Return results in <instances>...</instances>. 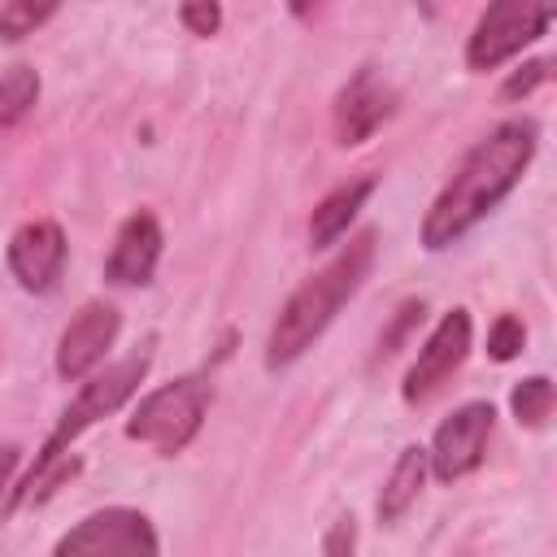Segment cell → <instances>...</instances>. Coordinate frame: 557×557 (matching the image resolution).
<instances>
[{
  "mask_svg": "<svg viewBox=\"0 0 557 557\" xmlns=\"http://www.w3.org/2000/svg\"><path fill=\"white\" fill-rule=\"evenodd\" d=\"M422 313H426V305L422 300H405L400 309H396V318H392V326L379 335V357H392L396 348H400V339L422 322Z\"/></svg>",
  "mask_w": 557,
  "mask_h": 557,
  "instance_id": "ffe728a7",
  "label": "cell"
},
{
  "mask_svg": "<svg viewBox=\"0 0 557 557\" xmlns=\"http://www.w3.org/2000/svg\"><path fill=\"white\" fill-rule=\"evenodd\" d=\"M426 474H431V466H426V448H422V444H405L400 457H396V466H392V474H387V483H383V492H379V505H374L379 522H396V518H405L409 505L422 496Z\"/></svg>",
  "mask_w": 557,
  "mask_h": 557,
  "instance_id": "5bb4252c",
  "label": "cell"
},
{
  "mask_svg": "<svg viewBox=\"0 0 557 557\" xmlns=\"http://www.w3.org/2000/svg\"><path fill=\"white\" fill-rule=\"evenodd\" d=\"M4 261H9V274L17 278L22 292L48 296V292L61 283L65 261H70V244H65L61 222H52V218L22 222V226L9 235Z\"/></svg>",
  "mask_w": 557,
  "mask_h": 557,
  "instance_id": "9c48e42d",
  "label": "cell"
},
{
  "mask_svg": "<svg viewBox=\"0 0 557 557\" xmlns=\"http://www.w3.org/2000/svg\"><path fill=\"white\" fill-rule=\"evenodd\" d=\"M509 413L518 426H544L553 413V379L548 374H527L509 387Z\"/></svg>",
  "mask_w": 557,
  "mask_h": 557,
  "instance_id": "2e32d148",
  "label": "cell"
},
{
  "mask_svg": "<svg viewBox=\"0 0 557 557\" xmlns=\"http://www.w3.org/2000/svg\"><path fill=\"white\" fill-rule=\"evenodd\" d=\"M548 74H553V61H548V57H540V61H522V65L505 78L500 96H505V100H522V96H531L540 83H548Z\"/></svg>",
  "mask_w": 557,
  "mask_h": 557,
  "instance_id": "d6986e66",
  "label": "cell"
},
{
  "mask_svg": "<svg viewBox=\"0 0 557 557\" xmlns=\"http://www.w3.org/2000/svg\"><path fill=\"white\" fill-rule=\"evenodd\" d=\"M122 331V313L109 300H87L61 331L57 339V374L65 383H83L87 374H96L109 357V348L117 344Z\"/></svg>",
  "mask_w": 557,
  "mask_h": 557,
  "instance_id": "8fae6325",
  "label": "cell"
},
{
  "mask_svg": "<svg viewBox=\"0 0 557 557\" xmlns=\"http://www.w3.org/2000/svg\"><path fill=\"white\" fill-rule=\"evenodd\" d=\"M540 148V126L531 117H509L496 131H487L453 170V178L440 187L431 209L422 213V248L444 252L457 239H466L531 170Z\"/></svg>",
  "mask_w": 557,
  "mask_h": 557,
  "instance_id": "6da1fadb",
  "label": "cell"
},
{
  "mask_svg": "<svg viewBox=\"0 0 557 557\" xmlns=\"http://www.w3.org/2000/svg\"><path fill=\"white\" fill-rule=\"evenodd\" d=\"M178 22L187 26V35H200V39H209V35H218V26H222V4H213V0H200V4H183V9H178Z\"/></svg>",
  "mask_w": 557,
  "mask_h": 557,
  "instance_id": "44dd1931",
  "label": "cell"
},
{
  "mask_svg": "<svg viewBox=\"0 0 557 557\" xmlns=\"http://www.w3.org/2000/svg\"><path fill=\"white\" fill-rule=\"evenodd\" d=\"M161 244H165V235H161V222L152 209H135L131 218H122L113 248L104 257V283H113V287L152 283L157 261H161Z\"/></svg>",
  "mask_w": 557,
  "mask_h": 557,
  "instance_id": "7c38bea8",
  "label": "cell"
},
{
  "mask_svg": "<svg viewBox=\"0 0 557 557\" xmlns=\"http://www.w3.org/2000/svg\"><path fill=\"white\" fill-rule=\"evenodd\" d=\"M52 557H161V540L148 513L131 505H104L78 518L57 540Z\"/></svg>",
  "mask_w": 557,
  "mask_h": 557,
  "instance_id": "5b68a950",
  "label": "cell"
},
{
  "mask_svg": "<svg viewBox=\"0 0 557 557\" xmlns=\"http://www.w3.org/2000/svg\"><path fill=\"white\" fill-rule=\"evenodd\" d=\"M374 187H379L374 174H361V178H348V183L331 187V191L313 205V213H309V244H313V248L339 244V239L348 235L352 218H357V213L366 209V200L374 196Z\"/></svg>",
  "mask_w": 557,
  "mask_h": 557,
  "instance_id": "4fadbf2b",
  "label": "cell"
},
{
  "mask_svg": "<svg viewBox=\"0 0 557 557\" xmlns=\"http://www.w3.org/2000/svg\"><path fill=\"white\" fill-rule=\"evenodd\" d=\"M374 252H379V231L366 226L357 231L322 270H313L278 309L270 335H265V370H283L292 361H300L313 339H322V331L339 318V309L361 292V283L374 270Z\"/></svg>",
  "mask_w": 557,
  "mask_h": 557,
  "instance_id": "7a4b0ae2",
  "label": "cell"
},
{
  "mask_svg": "<svg viewBox=\"0 0 557 557\" xmlns=\"http://www.w3.org/2000/svg\"><path fill=\"white\" fill-rule=\"evenodd\" d=\"M152 344H157V339H144L135 352H126V357H122V361H113V366H100L96 374H87V379L78 383V392H74V396H70V405L61 409V418H57L52 435L44 440V448H39L35 466H30V470L9 487V496H13V492H22L26 483H35L44 470L61 466V461L70 457V444H74L83 431H91L100 418L117 413V409L139 392V383H144V374H148V366H152Z\"/></svg>",
  "mask_w": 557,
  "mask_h": 557,
  "instance_id": "3957f363",
  "label": "cell"
},
{
  "mask_svg": "<svg viewBox=\"0 0 557 557\" xmlns=\"http://www.w3.org/2000/svg\"><path fill=\"white\" fill-rule=\"evenodd\" d=\"M470 344H474V322H470V309L457 305V309H448V313L431 326V335L422 339L413 366L405 370V383H400L405 405L431 400V396L461 370V361L470 357Z\"/></svg>",
  "mask_w": 557,
  "mask_h": 557,
  "instance_id": "ba28073f",
  "label": "cell"
},
{
  "mask_svg": "<svg viewBox=\"0 0 557 557\" xmlns=\"http://www.w3.org/2000/svg\"><path fill=\"white\" fill-rule=\"evenodd\" d=\"M553 22V4H531V0H500L487 4L466 39V65L470 70H496L513 61L527 44H535Z\"/></svg>",
  "mask_w": 557,
  "mask_h": 557,
  "instance_id": "8992f818",
  "label": "cell"
},
{
  "mask_svg": "<svg viewBox=\"0 0 557 557\" xmlns=\"http://www.w3.org/2000/svg\"><path fill=\"white\" fill-rule=\"evenodd\" d=\"M35 104H39V70L26 61L0 70V131L17 126Z\"/></svg>",
  "mask_w": 557,
  "mask_h": 557,
  "instance_id": "9a60e30c",
  "label": "cell"
},
{
  "mask_svg": "<svg viewBox=\"0 0 557 557\" xmlns=\"http://www.w3.org/2000/svg\"><path fill=\"white\" fill-rule=\"evenodd\" d=\"M396 104H400L396 87H392L374 65H361V70L335 91V104H331L335 144H339V148L366 144L383 122H392Z\"/></svg>",
  "mask_w": 557,
  "mask_h": 557,
  "instance_id": "30bf717a",
  "label": "cell"
},
{
  "mask_svg": "<svg viewBox=\"0 0 557 557\" xmlns=\"http://www.w3.org/2000/svg\"><path fill=\"white\" fill-rule=\"evenodd\" d=\"M357 553V518L339 513L322 535V557H352Z\"/></svg>",
  "mask_w": 557,
  "mask_h": 557,
  "instance_id": "7402d4cb",
  "label": "cell"
},
{
  "mask_svg": "<svg viewBox=\"0 0 557 557\" xmlns=\"http://www.w3.org/2000/svg\"><path fill=\"white\" fill-rule=\"evenodd\" d=\"M527 348V326L518 313H496V322L487 326V357L492 361H513Z\"/></svg>",
  "mask_w": 557,
  "mask_h": 557,
  "instance_id": "ac0fdd59",
  "label": "cell"
},
{
  "mask_svg": "<svg viewBox=\"0 0 557 557\" xmlns=\"http://www.w3.org/2000/svg\"><path fill=\"white\" fill-rule=\"evenodd\" d=\"M209 400H213L209 379H200V374L170 379V383H161V387H152L135 400L122 431H126V440L148 444L161 457H178L200 435Z\"/></svg>",
  "mask_w": 557,
  "mask_h": 557,
  "instance_id": "277c9868",
  "label": "cell"
},
{
  "mask_svg": "<svg viewBox=\"0 0 557 557\" xmlns=\"http://www.w3.org/2000/svg\"><path fill=\"white\" fill-rule=\"evenodd\" d=\"M48 17H57V4H30V0H9L0 4V39L17 44L26 35H35Z\"/></svg>",
  "mask_w": 557,
  "mask_h": 557,
  "instance_id": "e0dca14e",
  "label": "cell"
},
{
  "mask_svg": "<svg viewBox=\"0 0 557 557\" xmlns=\"http://www.w3.org/2000/svg\"><path fill=\"white\" fill-rule=\"evenodd\" d=\"M13 466H17V448L9 444V448H0V496L9 492V474H13Z\"/></svg>",
  "mask_w": 557,
  "mask_h": 557,
  "instance_id": "603a6c76",
  "label": "cell"
},
{
  "mask_svg": "<svg viewBox=\"0 0 557 557\" xmlns=\"http://www.w3.org/2000/svg\"><path fill=\"white\" fill-rule=\"evenodd\" d=\"M496 426V409L492 400H466L457 405L431 435L426 448V466L440 483H461L466 474H474L487 457V440Z\"/></svg>",
  "mask_w": 557,
  "mask_h": 557,
  "instance_id": "52a82bcc",
  "label": "cell"
}]
</instances>
